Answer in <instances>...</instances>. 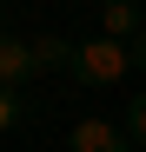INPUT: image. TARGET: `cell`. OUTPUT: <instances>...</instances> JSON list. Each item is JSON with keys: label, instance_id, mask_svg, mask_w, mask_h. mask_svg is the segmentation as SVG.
Returning a JSON list of instances; mask_svg holds the SVG:
<instances>
[{"label": "cell", "instance_id": "2", "mask_svg": "<svg viewBox=\"0 0 146 152\" xmlns=\"http://www.w3.org/2000/svg\"><path fill=\"white\" fill-rule=\"evenodd\" d=\"M93 33L100 40H139L146 33V0H100L93 7Z\"/></svg>", "mask_w": 146, "mask_h": 152}, {"label": "cell", "instance_id": "5", "mask_svg": "<svg viewBox=\"0 0 146 152\" xmlns=\"http://www.w3.org/2000/svg\"><path fill=\"white\" fill-rule=\"evenodd\" d=\"M27 46H33V73H40V80L60 73V66H73V53H80V46L60 40V33H27Z\"/></svg>", "mask_w": 146, "mask_h": 152}, {"label": "cell", "instance_id": "1", "mask_svg": "<svg viewBox=\"0 0 146 152\" xmlns=\"http://www.w3.org/2000/svg\"><path fill=\"white\" fill-rule=\"evenodd\" d=\"M139 66V53H133V40H80V53H73V80H86V86H119L126 73Z\"/></svg>", "mask_w": 146, "mask_h": 152}, {"label": "cell", "instance_id": "3", "mask_svg": "<svg viewBox=\"0 0 146 152\" xmlns=\"http://www.w3.org/2000/svg\"><path fill=\"white\" fill-rule=\"evenodd\" d=\"M66 152H133L119 119H73L66 126Z\"/></svg>", "mask_w": 146, "mask_h": 152}, {"label": "cell", "instance_id": "7", "mask_svg": "<svg viewBox=\"0 0 146 152\" xmlns=\"http://www.w3.org/2000/svg\"><path fill=\"white\" fill-rule=\"evenodd\" d=\"M119 126H126V139H133V145H146V93L126 106V119H119Z\"/></svg>", "mask_w": 146, "mask_h": 152}, {"label": "cell", "instance_id": "4", "mask_svg": "<svg viewBox=\"0 0 146 152\" xmlns=\"http://www.w3.org/2000/svg\"><path fill=\"white\" fill-rule=\"evenodd\" d=\"M33 46L27 33H13V27H0V86H13V93H33Z\"/></svg>", "mask_w": 146, "mask_h": 152}, {"label": "cell", "instance_id": "6", "mask_svg": "<svg viewBox=\"0 0 146 152\" xmlns=\"http://www.w3.org/2000/svg\"><path fill=\"white\" fill-rule=\"evenodd\" d=\"M27 119H33V99L13 93V86H0V132H20Z\"/></svg>", "mask_w": 146, "mask_h": 152}]
</instances>
